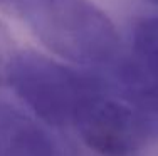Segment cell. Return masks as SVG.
<instances>
[{"label":"cell","instance_id":"obj_5","mask_svg":"<svg viewBox=\"0 0 158 156\" xmlns=\"http://www.w3.org/2000/svg\"><path fill=\"white\" fill-rule=\"evenodd\" d=\"M113 87L158 129V61L131 50L114 59Z\"/></svg>","mask_w":158,"mask_h":156},{"label":"cell","instance_id":"obj_6","mask_svg":"<svg viewBox=\"0 0 158 156\" xmlns=\"http://www.w3.org/2000/svg\"><path fill=\"white\" fill-rule=\"evenodd\" d=\"M131 50L158 61V15H145L133 22Z\"/></svg>","mask_w":158,"mask_h":156},{"label":"cell","instance_id":"obj_1","mask_svg":"<svg viewBox=\"0 0 158 156\" xmlns=\"http://www.w3.org/2000/svg\"><path fill=\"white\" fill-rule=\"evenodd\" d=\"M17 17L42 46L77 66H108L119 54L118 30L93 0H20Z\"/></svg>","mask_w":158,"mask_h":156},{"label":"cell","instance_id":"obj_3","mask_svg":"<svg viewBox=\"0 0 158 156\" xmlns=\"http://www.w3.org/2000/svg\"><path fill=\"white\" fill-rule=\"evenodd\" d=\"M74 128L86 146L99 156H135L158 136L145 114L108 92L86 107Z\"/></svg>","mask_w":158,"mask_h":156},{"label":"cell","instance_id":"obj_2","mask_svg":"<svg viewBox=\"0 0 158 156\" xmlns=\"http://www.w3.org/2000/svg\"><path fill=\"white\" fill-rule=\"evenodd\" d=\"M7 84L49 128L76 126L84 109L106 94L103 79L81 72L32 49L17 50Z\"/></svg>","mask_w":158,"mask_h":156},{"label":"cell","instance_id":"obj_4","mask_svg":"<svg viewBox=\"0 0 158 156\" xmlns=\"http://www.w3.org/2000/svg\"><path fill=\"white\" fill-rule=\"evenodd\" d=\"M0 156H67L49 126L0 99Z\"/></svg>","mask_w":158,"mask_h":156},{"label":"cell","instance_id":"obj_9","mask_svg":"<svg viewBox=\"0 0 158 156\" xmlns=\"http://www.w3.org/2000/svg\"><path fill=\"white\" fill-rule=\"evenodd\" d=\"M150 2H153V3H156V5H158V0H150Z\"/></svg>","mask_w":158,"mask_h":156},{"label":"cell","instance_id":"obj_7","mask_svg":"<svg viewBox=\"0 0 158 156\" xmlns=\"http://www.w3.org/2000/svg\"><path fill=\"white\" fill-rule=\"evenodd\" d=\"M17 50L19 49H15V46H14L9 29L0 20V86L7 84V74H9L12 59Z\"/></svg>","mask_w":158,"mask_h":156},{"label":"cell","instance_id":"obj_8","mask_svg":"<svg viewBox=\"0 0 158 156\" xmlns=\"http://www.w3.org/2000/svg\"><path fill=\"white\" fill-rule=\"evenodd\" d=\"M19 2L20 0H0V12L7 15H19Z\"/></svg>","mask_w":158,"mask_h":156}]
</instances>
